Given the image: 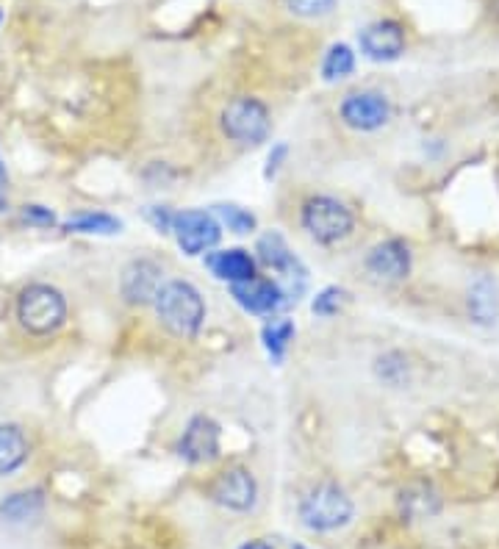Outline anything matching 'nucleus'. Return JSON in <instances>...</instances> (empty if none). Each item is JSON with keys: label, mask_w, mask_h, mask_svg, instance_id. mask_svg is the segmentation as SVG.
I'll return each instance as SVG.
<instances>
[{"label": "nucleus", "mask_w": 499, "mask_h": 549, "mask_svg": "<svg viewBox=\"0 0 499 549\" xmlns=\"http://www.w3.org/2000/svg\"><path fill=\"white\" fill-rule=\"evenodd\" d=\"M156 314L161 325L178 339H192L203 328L206 319V303L192 283L167 281L156 297Z\"/></svg>", "instance_id": "1"}, {"label": "nucleus", "mask_w": 499, "mask_h": 549, "mask_svg": "<svg viewBox=\"0 0 499 549\" xmlns=\"http://www.w3.org/2000/svg\"><path fill=\"white\" fill-rule=\"evenodd\" d=\"M17 322L31 336H53L67 322V300L56 286L31 283L17 297Z\"/></svg>", "instance_id": "2"}, {"label": "nucleus", "mask_w": 499, "mask_h": 549, "mask_svg": "<svg viewBox=\"0 0 499 549\" xmlns=\"http://www.w3.org/2000/svg\"><path fill=\"white\" fill-rule=\"evenodd\" d=\"M355 505L347 491L333 483H319L300 502V519L314 533H333L353 522Z\"/></svg>", "instance_id": "3"}, {"label": "nucleus", "mask_w": 499, "mask_h": 549, "mask_svg": "<svg viewBox=\"0 0 499 549\" xmlns=\"http://www.w3.org/2000/svg\"><path fill=\"white\" fill-rule=\"evenodd\" d=\"M222 134L236 145H261L272 131L269 109L258 98L239 95L233 98L220 114Z\"/></svg>", "instance_id": "4"}, {"label": "nucleus", "mask_w": 499, "mask_h": 549, "mask_svg": "<svg viewBox=\"0 0 499 549\" xmlns=\"http://www.w3.org/2000/svg\"><path fill=\"white\" fill-rule=\"evenodd\" d=\"M258 258L264 261V267L275 275V283L283 292L286 305L297 303V297L305 292V267L300 258L294 256L292 247L280 233H267L258 239Z\"/></svg>", "instance_id": "5"}, {"label": "nucleus", "mask_w": 499, "mask_h": 549, "mask_svg": "<svg viewBox=\"0 0 499 549\" xmlns=\"http://www.w3.org/2000/svg\"><path fill=\"white\" fill-rule=\"evenodd\" d=\"M303 228L311 233L317 242L339 244L353 233V211L344 206V203H339L336 197H311V200H305L303 206Z\"/></svg>", "instance_id": "6"}, {"label": "nucleus", "mask_w": 499, "mask_h": 549, "mask_svg": "<svg viewBox=\"0 0 499 549\" xmlns=\"http://www.w3.org/2000/svg\"><path fill=\"white\" fill-rule=\"evenodd\" d=\"M172 233H175V242L181 244L186 256H203L211 247H217L222 236V225L214 214L200 211V208H189V211L175 214Z\"/></svg>", "instance_id": "7"}, {"label": "nucleus", "mask_w": 499, "mask_h": 549, "mask_svg": "<svg viewBox=\"0 0 499 549\" xmlns=\"http://www.w3.org/2000/svg\"><path fill=\"white\" fill-rule=\"evenodd\" d=\"M341 120L353 131H380L391 120V103L386 95L364 89V92H350L341 100Z\"/></svg>", "instance_id": "8"}, {"label": "nucleus", "mask_w": 499, "mask_h": 549, "mask_svg": "<svg viewBox=\"0 0 499 549\" xmlns=\"http://www.w3.org/2000/svg\"><path fill=\"white\" fill-rule=\"evenodd\" d=\"M164 269L150 258H136L122 269L120 292L128 305H153L164 286Z\"/></svg>", "instance_id": "9"}, {"label": "nucleus", "mask_w": 499, "mask_h": 549, "mask_svg": "<svg viewBox=\"0 0 499 549\" xmlns=\"http://www.w3.org/2000/svg\"><path fill=\"white\" fill-rule=\"evenodd\" d=\"M211 500L228 508V511L244 513L250 511L258 500V486L256 477L250 475L242 466H233V469H225L217 483L211 486Z\"/></svg>", "instance_id": "10"}, {"label": "nucleus", "mask_w": 499, "mask_h": 549, "mask_svg": "<svg viewBox=\"0 0 499 549\" xmlns=\"http://www.w3.org/2000/svg\"><path fill=\"white\" fill-rule=\"evenodd\" d=\"M178 452L189 464H211L220 455V425L211 416H195L183 430Z\"/></svg>", "instance_id": "11"}, {"label": "nucleus", "mask_w": 499, "mask_h": 549, "mask_svg": "<svg viewBox=\"0 0 499 549\" xmlns=\"http://www.w3.org/2000/svg\"><path fill=\"white\" fill-rule=\"evenodd\" d=\"M231 294L244 311L261 314V317H272L275 311L286 308V300H283V292L278 289V283L267 281V278H258V275L250 278V281L233 283Z\"/></svg>", "instance_id": "12"}, {"label": "nucleus", "mask_w": 499, "mask_h": 549, "mask_svg": "<svg viewBox=\"0 0 499 549\" xmlns=\"http://www.w3.org/2000/svg\"><path fill=\"white\" fill-rule=\"evenodd\" d=\"M361 50L372 61H394L405 53V31L394 20H378L366 25L361 34Z\"/></svg>", "instance_id": "13"}, {"label": "nucleus", "mask_w": 499, "mask_h": 549, "mask_svg": "<svg viewBox=\"0 0 499 549\" xmlns=\"http://www.w3.org/2000/svg\"><path fill=\"white\" fill-rule=\"evenodd\" d=\"M366 269L380 281H402L411 272V250L400 239L375 244L366 256Z\"/></svg>", "instance_id": "14"}, {"label": "nucleus", "mask_w": 499, "mask_h": 549, "mask_svg": "<svg viewBox=\"0 0 499 549\" xmlns=\"http://www.w3.org/2000/svg\"><path fill=\"white\" fill-rule=\"evenodd\" d=\"M206 267L217 281H225L228 286L256 278V258L250 256L247 250H239V247L208 253Z\"/></svg>", "instance_id": "15"}, {"label": "nucleus", "mask_w": 499, "mask_h": 549, "mask_svg": "<svg viewBox=\"0 0 499 549\" xmlns=\"http://www.w3.org/2000/svg\"><path fill=\"white\" fill-rule=\"evenodd\" d=\"M466 305H469V317L480 322V325H491L499 317V289L494 278L480 275L466 294Z\"/></svg>", "instance_id": "16"}, {"label": "nucleus", "mask_w": 499, "mask_h": 549, "mask_svg": "<svg viewBox=\"0 0 499 549\" xmlns=\"http://www.w3.org/2000/svg\"><path fill=\"white\" fill-rule=\"evenodd\" d=\"M42 511H45V494L39 488L14 491V494H9L6 500L0 502V519L9 522V525L34 522Z\"/></svg>", "instance_id": "17"}, {"label": "nucleus", "mask_w": 499, "mask_h": 549, "mask_svg": "<svg viewBox=\"0 0 499 549\" xmlns=\"http://www.w3.org/2000/svg\"><path fill=\"white\" fill-rule=\"evenodd\" d=\"M28 461V439L17 425H0V477L14 475Z\"/></svg>", "instance_id": "18"}, {"label": "nucleus", "mask_w": 499, "mask_h": 549, "mask_svg": "<svg viewBox=\"0 0 499 549\" xmlns=\"http://www.w3.org/2000/svg\"><path fill=\"white\" fill-rule=\"evenodd\" d=\"M261 339H264V347H267L269 358L280 364L286 353H289V344L294 342V322L292 319H269L264 330H261Z\"/></svg>", "instance_id": "19"}, {"label": "nucleus", "mask_w": 499, "mask_h": 549, "mask_svg": "<svg viewBox=\"0 0 499 549\" xmlns=\"http://www.w3.org/2000/svg\"><path fill=\"white\" fill-rule=\"evenodd\" d=\"M64 231L70 233H98V236H111V233L122 231V222L111 214H95V211H84L75 214L64 222Z\"/></svg>", "instance_id": "20"}, {"label": "nucleus", "mask_w": 499, "mask_h": 549, "mask_svg": "<svg viewBox=\"0 0 499 549\" xmlns=\"http://www.w3.org/2000/svg\"><path fill=\"white\" fill-rule=\"evenodd\" d=\"M355 70V53L347 45H333L322 61V78L325 81H341Z\"/></svg>", "instance_id": "21"}, {"label": "nucleus", "mask_w": 499, "mask_h": 549, "mask_svg": "<svg viewBox=\"0 0 499 549\" xmlns=\"http://www.w3.org/2000/svg\"><path fill=\"white\" fill-rule=\"evenodd\" d=\"M378 375L391 386H400L408 380V364H405V358L400 353H389V355H380L378 358Z\"/></svg>", "instance_id": "22"}, {"label": "nucleus", "mask_w": 499, "mask_h": 549, "mask_svg": "<svg viewBox=\"0 0 499 549\" xmlns=\"http://www.w3.org/2000/svg\"><path fill=\"white\" fill-rule=\"evenodd\" d=\"M220 220L228 225V231L233 233H250L256 231V217L250 211H244L239 206H220L217 208Z\"/></svg>", "instance_id": "23"}, {"label": "nucleus", "mask_w": 499, "mask_h": 549, "mask_svg": "<svg viewBox=\"0 0 499 549\" xmlns=\"http://www.w3.org/2000/svg\"><path fill=\"white\" fill-rule=\"evenodd\" d=\"M344 297H347L344 289H339V286H330V289L317 294V300H314L311 308H314V314H319V317H333V314H339Z\"/></svg>", "instance_id": "24"}, {"label": "nucleus", "mask_w": 499, "mask_h": 549, "mask_svg": "<svg viewBox=\"0 0 499 549\" xmlns=\"http://www.w3.org/2000/svg\"><path fill=\"white\" fill-rule=\"evenodd\" d=\"M283 3L297 17H322L336 6V0H283Z\"/></svg>", "instance_id": "25"}, {"label": "nucleus", "mask_w": 499, "mask_h": 549, "mask_svg": "<svg viewBox=\"0 0 499 549\" xmlns=\"http://www.w3.org/2000/svg\"><path fill=\"white\" fill-rule=\"evenodd\" d=\"M20 217L28 225H34V228H53L56 225V214L45 206H37V203H31V206L20 208Z\"/></svg>", "instance_id": "26"}, {"label": "nucleus", "mask_w": 499, "mask_h": 549, "mask_svg": "<svg viewBox=\"0 0 499 549\" xmlns=\"http://www.w3.org/2000/svg\"><path fill=\"white\" fill-rule=\"evenodd\" d=\"M147 220L156 225V231L167 233V231H172V220H175V214H172L170 208L153 206V208H147Z\"/></svg>", "instance_id": "27"}, {"label": "nucleus", "mask_w": 499, "mask_h": 549, "mask_svg": "<svg viewBox=\"0 0 499 549\" xmlns=\"http://www.w3.org/2000/svg\"><path fill=\"white\" fill-rule=\"evenodd\" d=\"M286 156H289V147L286 145L272 147V153H269V159H267V170H264V178H275L280 170V164L286 161Z\"/></svg>", "instance_id": "28"}, {"label": "nucleus", "mask_w": 499, "mask_h": 549, "mask_svg": "<svg viewBox=\"0 0 499 549\" xmlns=\"http://www.w3.org/2000/svg\"><path fill=\"white\" fill-rule=\"evenodd\" d=\"M9 211V175H6V164L0 159V214Z\"/></svg>", "instance_id": "29"}, {"label": "nucleus", "mask_w": 499, "mask_h": 549, "mask_svg": "<svg viewBox=\"0 0 499 549\" xmlns=\"http://www.w3.org/2000/svg\"><path fill=\"white\" fill-rule=\"evenodd\" d=\"M239 549H272L267 544V541H247V544H242Z\"/></svg>", "instance_id": "30"}, {"label": "nucleus", "mask_w": 499, "mask_h": 549, "mask_svg": "<svg viewBox=\"0 0 499 549\" xmlns=\"http://www.w3.org/2000/svg\"><path fill=\"white\" fill-rule=\"evenodd\" d=\"M0 23H3V9H0Z\"/></svg>", "instance_id": "31"}, {"label": "nucleus", "mask_w": 499, "mask_h": 549, "mask_svg": "<svg viewBox=\"0 0 499 549\" xmlns=\"http://www.w3.org/2000/svg\"><path fill=\"white\" fill-rule=\"evenodd\" d=\"M292 549H308V547H300V544H297V547H292Z\"/></svg>", "instance_id": "32"}]
</instances>
